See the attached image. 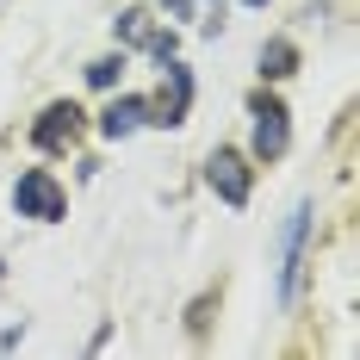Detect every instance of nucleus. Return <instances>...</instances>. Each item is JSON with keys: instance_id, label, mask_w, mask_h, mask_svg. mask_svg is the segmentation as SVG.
<instances>
[{"instance_id": "nucleus-5", "label": "nucleus", "mask_w": 360, "mask_h": 360, "mask_svg": "<svg viewBox=\"0 0 360 360\" xmlns=\"http://www.w3.org/2000/svg\"><path fill=\"white\" fill-rule=\"evenodd\" d=\"M162 69H168V81L149 94V124H155V131H180L186 112H193V69H186L180 56H174V63H162Z\"/></svg>"}, {"instance_id": "nucleus-11", "label": "nucleus", "mask_w": 360, "mask_h": 360, "mask_svg": "<svg viewBox=\"0 0 360 360\" xmlns=\"http://www.w3.org/2000/svg\"><path fill=\"white\" fill-rule=\"evenodd\" d=\"M143 56H149V63H174V56H180V32H174V25H155L149 44H143Z\"/></svg>"}, {"instance_id": "nucleus-13", "label": "nucleus", "mask_w": 360, "mask_h": 360, "mask_svg": "<svg viewBox=\"0 0 360 360\" xmlns=\"http://www.w3.org/2000/svg\"><path fill=\"white\" fill-rule=\"evenodd\" d=\"M193 6H199V0H155L162 19H193Z\"/></svg>"}, {"instance_id": "nucleus-10", "label": "nucleus", "mask_w": 360, "mask_h": 360, "mask_svg": "<svg viewBox=\"0 0 360 360\" xmlns=\"http://www.w3.org/2000/svg\"><path fill=\"white\" fill-rule=\"evenodd\" d=\"M124 69H131V50H106V56H94V63L81 69V81H87L94 94H112V87L124 81Z\"/></svg>"}, {"instance_id": "nucleus-7", "label": "nucleus", "mask_w": 360, "mask_h": 360, "mask_svg": "<svg viewBox=\"0 0 360 360\" xmlns=\"http://www.w3.org/2000/svg\"><path fill=\"white\" fill-rule=\"evenodd\" d=\"M143 124H149V94H118V87H112V100L100 106V118H94V131H100L106 143L137 137Z\"/></svg>"}, {"instance_id": "nucleus-12", "label": "nucleus", "mask_w": 360, "mask_h": 360, "mask_svg": "<svg viewBox=\"0 0 360 360\" xmlns=\"http://www.w3.org/2000/svg\"><path fill=\"white\" fill-rule=\"evenodd\" d=\"M212 304H217V292H199V298L186 304V335H205V323H212Z\"/></svg>"}, {"instance_id": "nucleus-4", "label": "nucleus", "mask_w": 360, "mask_h": 360, "mask_svg": "<svg viewBox=\"0 0 360 360\" xmlns=\"http://www.w3.org/2000/svg\"><path fill=\"white\" fill-rule=\"evenodd\" d=\"M304 243H311V199H298L280 230V274H274V298L292 304L298 298V274H304Z\"/></svg>"}, {"instance_id": "nucleus-2", "label": "nucleus", "mask_w": 360, "mask_h": 360, "mask_svg": "<svg viewBox=\"0 0 360 360\" xmlns=\"http://www.w3.org/2000/svg\"><path fill=\"white\" fill-rule=\"evenodd\" d=\"M13 212L32 217V224H63L69 217V186L50 174V168H19V180H13Z\"/></svg>"}, {"instance_id": "nucleus-1", "label": "nucleus", "mask_w": 360, "mask_h": 360, "mask_svg": "<svg viewBox=\"0 0 360 360\" xmlns=\"http://www.w3.org/2000/svg\"><path fill=\"white\" fill-rule=\"evenodd\" d=\"M292 149V112H286V100L261 81L249 94V162H280Z\"/></svg>"}, {"instance_id": "nucleus-3", "label": "nucleus", "mask_w": 360, "mask_h": 360, "mask_svg": "<svg viewBox=\"0 0 360 360\" xmlns=\"http://www.w3.org/2000/svg\"><path fill=\"white\" fill-rule=\"evenodd\" d=\"M205 186H212L230 212H243V205L255 199V162H249V149L217 143L212 155H205Z\"/></svg>"}, {"instance_id": "nucleus-6", "label": "nucleus", "mask_w": 360, "mask_h": 360, "mask_svg": "<svg viewBox=\"0 0 360 360\" xmlns=\"http://www.w3.org/2000/svg\"><path fill=\"white\" fill-rule=\"evenodd\" d=\"M81 124H87V112L75 106V100H50V106L32 118V149L37 155H63V149H75Z\"/></svg>"}, {"instance_id": "nucleus-8", "label": "nucleus", "mask_w": 360, "mask_h": 360, "mask_svg": "<svg viewBox=\"0 0 360 360\" xmlns=\"http://www.w3.org/2000/svg\"><path fill=\"white\" fill-rule=\"evenodd\" d=\"M155 25H162L155 6H118V13H112V44H118V50H143Z\"/></svg>"}, {"instance_id": "nucleus-16", "label": "nucleus", "mask_w": 360, "mask_h": 360, "mask_svg": "<svg viewBox=\"0 0 360 360\" xmlns=\"http://www.w3.org/2000/svg\"><path fill=\"white\" fill-rule=\"evenodd\" d=\"M0 6H6V0H0Z\"/></svg>"}, {"instance_id": "nucleus-9", "label": "nucleus", "mask_w": 360, "mask_h": 360, "mask_svg": "<svg viewBox=\"0 0 360 360\" xmlns=\"http://www.w3.org/2000/svg\"><path fill=\"white\" fill-rule=\"evenodd\" d=\"M255 75H261L267 87L292 81V75H298V44H292V37H267V44H261V56H255Z\"/></svg>"}, {"instance_id": "nucleus-14", "label": "nucleus", "mask_w": 360, "mask_h": 360, "mask_svg": "<svg viewBox=\"0 0 360 360\" xmlns=\"http://www.w3.org/2000/svg\"><path fill=\"white\" fill-rule=\"evenodd\" d=\"M243 6H255V13H261V6H267V0H243Z\"/></svg>"}, {"instance_id": "nucleus-15", "label": "nucleus", "mask_w": 360, "mask_h": 360, "mask_svg": "<svg viewBox=\"0 0 360 360\" xmlns=\"http://www.w3.org/2000/svg\"><path fill=\"white\" fill-rule=\"evenodd\" d=\"M0 280H6V261H0Z\"/></svg>"}]
</instances>
